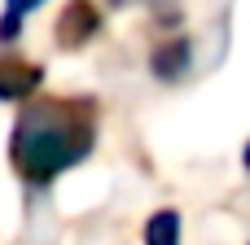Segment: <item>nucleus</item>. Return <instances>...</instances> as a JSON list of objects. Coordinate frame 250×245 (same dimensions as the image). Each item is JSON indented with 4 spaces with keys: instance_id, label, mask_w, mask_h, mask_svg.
<instances>
[{
    "instance_id": "7ed1b4c3",
    "label": "nucleus",
    "mask_w": 250,
    "mask_h": 245,
    "mask_svg": "<svg viewBox=\"0 0 250 245\" xmlns=\"http://www.w3.org/2000/svg\"><path fill=\"white\" fill-rule=\"evenodd\" d=\"M44 88V66L22 57H0V101H26Z\"/></svg>"
},
{
    "instance_id": "f257e3e1",
    "label": "nucleus",
    "mask_w": 250,
    "mask_h": 245,
    "mask_svg": "<svg viewBox=\"0 0 250 245\" xmlns=\"http://www.w3.org/2000/svg\"><path fill=\"white\" fill-rule=\"evenodd\" d=\"M97 127H101V114L92 96H40L35 92L22 101L13 118L9 162L26 184L44 188L92 153Z\"/></svg>"
},
{
    "instance_id": "423d86ee",
    "label": "nucleus",
    "mask_w": 250,
    "mask_h": 245,
    "mask_svg": "<svg viewBox=\"0 0 250 245\" xmlns=\"http://www.w3.org/2000/svg\"><path fill=\"white\" fill-rule=\"evenodd\" d=\"M44 0H4V13H0V44H13L18 31H22V18L31 9H40Z\"/></svg>"
},
{
    "instance_id": "f03ea898",
    "label": "nucleus",
    "mask_w": 250,
    "mask_h": 245,
    "mask_svg": "<svg viewBox=\"0 0 250 245\" xmlns=\"http://www.w3.org/2000/svg\"><path fill=\"white\" fill-rule=\"evenodd\" d=\"M53 35H57V48H83L92 35H101V9L92 0H66Z\"/></svg>"
},
{
    "instance_id": "0eeeda50",
    "label": "nucleus",
    "mask_w": 250,
    "mask_h": 245,
    "mask_svg": "<svg viewBox=\"0 0 250 245\" xmlns=\"http://www.w3.org/2000/svg\"><path fill=\"white\" fill-rule=\"evenodd\" d=\"M242 162H246V171H250V140H246V149H242Z\"/></svg>"
},
{
    "instance_id": "39448f33",
    "label": "nucleus",
    "mask_w": 250,
    "mask_h": 245,
    "mask_svg": "<svg viewBox=\"0 0 250 245\" xmlns=\"http://www.w3.org/2000/svg\"><path fill=\"white\" fill-rule=\"evenodd\" d=\"M185 237V224H180V210L163 206L145 219V245H180Z\"/></svg>"
},
{
    "instance_id": "20e7f679",
    "label": "nucleus",
    "mask_w": 250,
    "mask_h": 245,
    "mask_svg": "<svg viewBox=\"0 0 250 245\" xmlns=\"http://www.w3.org/2000/svg\"><path fill=\"white\" fill-rule=\"evenodd\" d=\"M189 66H193V39H189V35H167V39L154 44V53H149V70H154L163 83L185 79Z\"/></svg>"
}]
</instances>
